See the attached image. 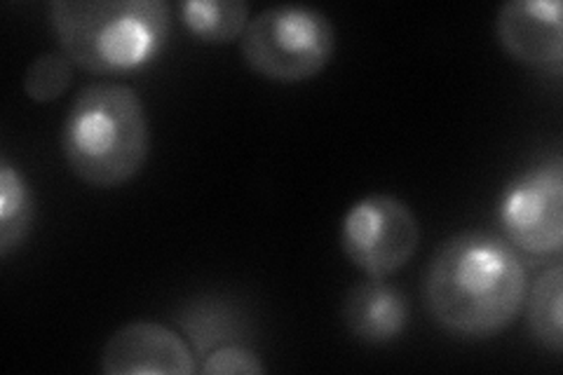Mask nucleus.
<instances>
[{
    "label": "nucleus",
    "instance_id": "39448f33",
    "mask_svg": "<svg viewBox=\"0 0 563 375\" xmlns=\"http://www.w3.org/2000/svg\"><path fill=\"white\" fill-rule=\"evenodd\" d=\"M339 240L345 258L357 271L368 279H387L416 256L420 223L397 195L376 192L345 211Z\"/></svg>",
    "mask_w": 563,
    "mask_h": 375
},
{
    "label": "nucleus",
    "instance_id": "7ed1b4c3",
    "mask_svg": "<svg viewBox=\"0 0 563 375\" xmlns=\"http://www.w3.org/2000/svg\"><path fill=\"white\" fill-rule=\"evenodd\" d=\"M62 151L70 172L87 186L118 188L132 181L151 151L144 101L120 82L85 87L66 115Z\"/></svg>",
    "mask_w": 563,
    "mask_h": 375
},
{
    "label": "nucleus",
    "instance_id": "f03ea898",
    "mask_svg": "<svg viewBox=\"0 0 563 375\" xmlns=\"http://www.w3.org/2000/svg\"><path fill=\"white\" fill-rule=\"evenodd\" d=\"M49 22L76 66L99 76H128L163 55L172 10L165 0H55Z\"/></svg>",
    "mask_w": 563,
    "mask_h": 375
},
{
    "label": "nucleus",
    "instance_id": "20e7f679",
    "mask_svg": "<svg viewBox=\"0 0 563 375\" xmlns=\"http://www.w3.org/2000/svg\"><path fill=\"white\" fill-rule=\"evenodd\" d=\"M240 52L254 74L273 82H306L333 59L336 29L308 5H273L250 20Z\"/></svg>",
    "mask_w": 563,
    "mask_h": 375
},
{
    "label": "nucleus",
    "instance_id": "9d476101",
    "mask_svg": "<svg viewBox=\"0 0 563 375\" xmlns=\"http://www.w3.org/2000/svg\"><path fill=\"white\" fill-rule=\"evenodd\" d=\"M563 267L554 263L538 275L533 287L526 291V319L536 343L552 354H561L563 350Z\"/></svg>",
    "mask_w": 563,
    "mask_h": 375
},
{
    "label": "nucleus",
    "instance_id": "ddd939ff",
    "mask_svg": "<svg viewBox=\"0 0 563 375\" xmlns=\"http://www.w3.org/2000/svg\"><path fill=\"white\" fill-rule=\"evenodd\" d=\"M74 78V62L64 52H45L35 57L24 74V92L35 103L57 101Z\"/></svg>",
    "mask_w": 563,
    "mask_h": 375
},
{
    "label": "nucleus",
    "instance_id": "423d86ee",
    "mask_svg": "<svg viewBox=\"0 0 563 375\" xmlns=\"http://www.w3.org/2000/svg\"><path fill=\"white\" fill-rule=\"evenodd\" d=\"M498 219L507 240L531 256L563 249V159L559 153L528 167L505 186Z\"/></svg>",
    "mask_w": 563,
    "mask_h": 375
},
{
    "label": "nucleus",
    "instance_id": "6e6552de",
    "mask_svg": "<svg viewBox=\"0 0 563 375\" xmlns=\"http://www.w3.org/2000/svg\"><path fill=\"white\" fill-rule=\"evenodd\" d=\"M561 0H509L496 16L500 47L515 62L561 74L563 20Z\"/></svg>",
    "mask_w": 563,
    "mask_h": 375
},
{
    "label": "nucleus",
    "instance_id": "9b49d317",
    "mask_svg": "<svg viewBox=\"0 0 563 375\" xmlns=\"http://www.w3.org/2000/svg\"><path fill=\"white\" fill-rule=\"evenodd\" d=\"M184 26L202 43L225 45L240 41L250 26V3L244 0H184Z\"/></svg>",
    "mask_w": 563,
    "mask_h": 375
},
{
    "label": "nucleus",
    "instance_id": "f8f14e48",
    "mask_svg": "<svg viewBox=\"0 0 563 375\" xmlns=\"http://www.w3.org/2000/svg\"><path fill=\"white\" fill-rule=\"evenodd\" d=\"M35 202L24 174L8 157L0 163V256L10 258L33 228Z\"/></svg>",
    "mask_w": 563,
    "mask_h": 375
},
{
    "label": "nucleus",
    "instance_id": "1a4fd4ad",
    "mask_svg": "<svg viewBox=\"0 0 563 375\" xmlns=\"http://www.w3.org/2000/svg\"><path fill=\"white\" fill-rule=\"evenodd\" d=\"M347 331L366 345H387L409 327V300L385 279H366L343 300Z\"/></svg>",
    "mask_w": 563,
    "mask_h": 375
},
{
    "label": "nucleus",
    "instance_id": "4468645a",
    "mask_svg": "<svg viewBox=\"0 0 563 375\" xmlns=\"http://www.w3.org/2000/svg\"><path fill=\"white\" fill-rule=\"evenodd\" d=\"M200 371L205 375H228V373L261 375L268 368L261 362V356L254 350L238 343H225L214 348L205 356V364Z\"/></svg>",
    "mask_w": 563,
    "mask_h": 375
},
{
    "label": "nucleus",
    "instance_id": "f257e3e1",
    "mask_svg": "<svg viewBox=\"0 0 563 375\" xmlns=\"http://www.w3.org/2000/svg\"><path fill=\"white\" fill-rule=\"evenodd\" d=\"M526 291L528 275L515 246L484 230L442 242L426 273V306L437 324L474 341L512 327Z\"/></svg>",
    "mask_w": 563,
    "mask_h": 375
},
{
    "label": "nucleus",
    "instance_id": "0eeeda50",
    "mask_svg": "<svg viewBox=\"0 0 563 375\" xmlns=\"http://www.w3.org/2000/svg\"><path fill=\"white\" fill-rule=\"evenodd\" d=\"M196 352L184 338L157 321H130L101 350L106 375H190L198 371Z\"/></svg>",
    "mask_w": 563,
    "mask_h": 375
}]
</instances>
